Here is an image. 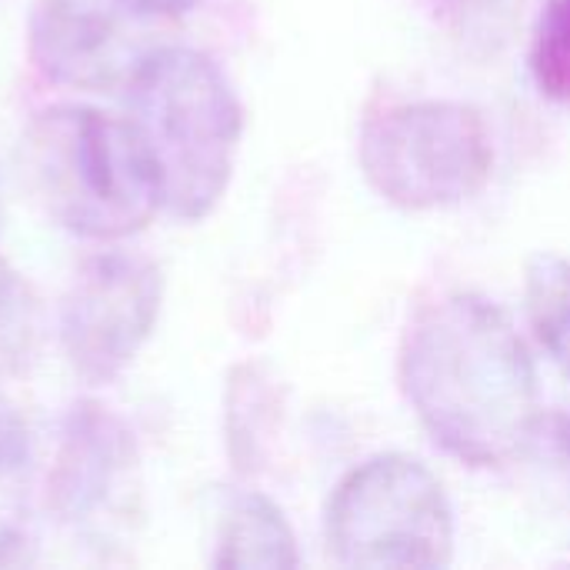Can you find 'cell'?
<instances>
[{"label": "cell", "mask_w": 570, "mask_h": 570, "mask_svg": "<svg viewBox=\"0 0 570 570\" xmlns=\"http://www.w3.org/2000/svg\"><path fill=\"white\" fill-rule=\"evenodd\" d=\"M401 387L428 438L468 468L514 461L541 428L528 344L474 291L444 294L414 314L401 344Z\"/></svg>", "instance_id": "6da1fadb"}, {"label": "cell", "mask_w": 570, "mask_h": 570, "mask_svg": "<svg viewBox=\"0 0 570 570\" xmlns=\"http://www.w3.org/2000/svg\"><path fill=\"white\" fill-rule=\"evenodd\" d=\"M160 187V210L197 224L224 200L244 137V104L214 57L164 43L124 90Z\"/></svg>", "instance_id": "7a4b0ae2"}, {"label": "cell", "mask_w": 570, "mask_h": 570, "mask_svg": "<svg viewBox=\"0 0 570 570\" xmlns=\"http://www.w3.org/2000/svg\"><path fill=\"white\" fill-rule=\"evenodd\" d=\"M23 164L43 210L83 240H127L160 214L154 164L127 117L50 104L23 130Z\"/></svg>", "instance_id": "3957f363"}, {"label": "cell", "mask_w": 570, "mask_h": 570, "mask_svg": "<svg viewBox=\"0 0 570 570\" xmlns=\"http://www.w3.org/2000/svg\"><path fill=\"white\" fill-rule=\"evenodd\" d=\"M357 160L371 190L401 210H438L471 200L494 170L484 114L461 100H401L361 124Z\"/></svg>", "instance_id": "277c9868"}, {"label": "cell", "mask_w": 570, "mask_h": 570, "mask_svg": "<svg viewBox=\"0 0 570 570\" xmlns=\"http://www.w3.org/2000/svg\"><path fill=\"white\" fill-rule=\"evenodd\" d=\"M327 554L341 568L434 570L454 558V511L441 481L407 454L357 464L324 508Z\"/></svg>", "instance_id": "5b68a950"}, {"label": "cell", "mask_w": 570, "mask_h": 570, "mask_svg": "<svg viewBox=\"0 0 570 570\" xmlns=\"http://www.w3.org/2000/svg\"><path fill=\"white\" fill-rule=\"evenodd\" d=\"M47 511L90 548H114L140 528L144 471L130 424L100 401H77L47 471Z\"/></svg>", "instance_id": "8992f818"}, {"label": "cell", "mask_w": 570, "mask_h": 570, "mask_svg": "<svg viewBox=\"0 0 570 570\" xmlns=\"http://www.w3.org/2000/svg\"><path fill=\"white\" fill-rule=\"evenodd\" d=\"M164 304V271L140 250L110 247L87 257L60 301V347L70 371L114 384L150 341Z\"/></svg>", "instance_id": "52a82bcc"}, {"label": "cell", "mask_w": 570, "mask_h": 570, "mask_svg": "<svg viewBox=\"0 0 570 570\" xmlns=\"http://www.w3.org/2000/svg\"><path fill=\"white\" fill-rule=\"evenodd\" d=\"M164 17L134 0H33L27 53L37 73L83 94H124L164 40Z\"/></svg>", "instance_id": "ba28073f"}, {"label": "cell", "mask_w": 570, "mask_h": 570, "mask_svg": "<svg viewBox=\"0 0 570 570\" xmlns=\"http://www.w3.org/2000/svg\"><path fill=\"white\" fill-rule=\"evenodd\" d=\"M297 564L301 554H297L294 531L274 501L261 494H240L227 504L217 531L214 568L284 570Z\"/></svg>", "instance_id": "9c48e42d"}, {"label": "cell", "mask_w": 570, "mask_h": 570, "mask_svg": "<svg viewBox=\"0 0 570 570\" xmlns=\"http://www.w3.org/2000/svg\"><path fill=\"white\" fill-rule=\"evenodd\" d=\"M33 481V434L20 407L0 391V564L30 561L27 498Z\"/></svg>", "instance_id": "30bf717a"}, {"label": "cell", "mask_w": 570, "mask_h": 570, "mask_svg": "<svg viewBox=\"0 0 570 570\" xmlns=\"http://www.w3.org/2000/svg\"><path fill=\"white\" fill-rule=\"evenodd\" d=\"M524 297L541 347L570 381V257L551 250L534 254L528 261Z\"/></svg>", "instance_id": "8fae6325"}, {"label": "cell", "mask_w": 570, "mask_h": 570, "mask_svg": "<svg viewBox=\"0 0 570 570\" xmlns=\"http://www.w3.org/2000/svg\"><path fill=\"white\" fill-rule=\"evenodd\" d=\"M43 347V311L23 274L0 257V381L30 374Z\"/></svg>", "instance_id": "7c38bea8"}, {"label": "cell", "mask_w": 570, "mask_h": 570, "mask_svg": "<svg viewBox=\"0 0 570 570\" xmlns=\"http://www.w3.org/2000/svg\"><path fill=\"white\" fill-rule=\"evenodd\" d=\"M531 77L548 100L570 104V0H548L531 43Z\"/></svg>", "instance_id": "4fadbf2b"}, {"label": "cell", "mask_w": 570, "mask_h": 570, "mask_svg": "<svg viewBox=\"0 0 570 570\" xmlns=\"http://www.w3.org/2000/svg\"><path fill=\"white\" fill-rule=\"evenodd\" d=\"M534 438H548V441H551V448H554V454H558V461H561V464L570 471V417H554L551 434H548L544 428H538V434H534Z\"/></svg>", "instance_id": "5bb4252c"}, {"label": "cell", "mask_w": 570, "mask_h": 570, "mask_svg": "<svg viewBox=\"0 0 570 570\" xmlns=\"http://www.w3.org/2000/svg\"><path fill=\"white\" fill-rule=\"evenodd\" d=\"M134 3H140L144 10H150L164 20H174V17H184L187 10H194L200 0H134Z\"/></svg>", "instance_id": "9a60e30c"}]
</instances>
